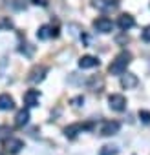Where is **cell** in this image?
Wrapping results in <instances>:
<instances>
[{
	"label": "cell",
	"instance_id": "obj_1",
	"mask_svg": "<svg viewBox=\"0 0 150 155\" xmlns=\"http://www.w3.org/2000/svg\"><path fill=\"white\" fill-rule=\"evenodd\" d=\"M130 60H132V55H130L128 51H121V53L115 57V60H112V64L108 66L110 75H123V73L126 71Z\"/></svg>",
	"mask_w": 150,
	"mask_h": 155
},
{
	"label": "cell",
	"instance_id": "obj_2",
	"mask_svg": "<svg viewBox=\"0 0 150 155\" xmlns=\"http://www.w3.org/2000/svg\"><path fill=\"white\" fill-rule=\"evenodd\" d=\"M92 128H94L92 122H86V124H83V122H75V124H70V126L64 130V135H66L68 139H75L79 133H83L84 130H92Z\"/></svg>",
	"mask_w": 150,
	"mask_h": 155
},
{
	"label": "cell",
	"instance_id": "obj_3",
	"mask_svg": "<svg viewBox=\"0 0 150 155\" xmlns=\"http://www.w3.org/2000/svg\"><path fill=\"white\" fill-rule=\"evenodd\" d=\"M4 148H6V151L9 155H17L24 148V142L20 139H17V137H6L4 139Z\"/></svg>",
	"mask_w": 150,
	"mask_h": 155
},
{
	"label": "cell",
	"instance_id": "obj_4",
	"mask_svg": "<svg viewBox=\"0 0 150 155\" xmlns=\"http://www.w3.org/2000/svg\"><path fill=\"white\" fill-rule=\"evenodd\" d=\"M94 29L99 33H112L114 31V22L108 17H99L97 20H94Z\"/></svg>",
	"mask_w": 150,
	"mask_h": 155
},
{
	"label": "cell",
	"instance_id": "obj_5",
	"mask_svg": "<svg viewBox=\"0 0 150 155\" xmlns=\"http://www.w3.org/2000/svg\"><path fill=\"white\" fill-rule=\"evenodd\" d=\"M46 73H48V68L46 66H35L31 71H29V77H28V81L31 84H39L46 79Z\"/></svg>",
	"mask_w": 150,
	"mask_h": 155
},
{
	"label": "cell",
	"instance_id": "obj_6",
	"mask_svg": "<svg viewBox=\"0 0 150 155\" xmlns=\"http://www.w3.org/2000/svg\"><path fill=\"white\" fill-rule=\"evenodd\" d=\"M108 106H110L114 111H124V108H126V99H124L123 95H119V93H114V95L108 97Z\"/></svg>",
	"mask_w": 150,
	"mask_h": 155
},
{
	"label": "cell",
	"instance_id": "obj_7",
	"mask_svg": "<svg viewBox=\"0 0 150 155\" xmlns=\"http://www.w3.org/2000/svg\"><path fill=\"white\" fill-rule=\"evenodd\" d=\"M119 130H121V124L117 120H104L103 126H101V135L110 137V135H115Z\"/></svg>",
	"mask_w": 150,
	"mask_h": 155
},
{
	"label": "cell",
	"instance_id": "obj_8",
	"mask_svg": "<svg viewBox=\"0 0 150 155\" xmlns=\"http://www.w3.org/2000/svg\"><path fill=\"white\" fill-rule=\"evenodd\" d=\"M39 101H40V91L39 90H28L24 93V104L28 108H33V106H39Z\"/></svg>",
	"mask_w": 150,
	"mask_h": 155
},
{
	"label": "cell",
	"instance_id": "obj_9",
	"mask_svg": "<svg viewBox=\"0 0 150 155\" xmlns=\"http://www.w3.org/2000/svg\"><path fill=\"white\" fill-rule=\"evenodd\" d=\"M94 6H95L97 9H101V11L108 13V11H114V9H117V6H119V0H95V2H94Z\"/></svg>",
	"mask_w": 150,
	"mask_h": 155
},
{
	"label": "cell",
	"instance_id": "obj_10",
	"mask_svg": "<svg viewBox=\"0 0 150 155\" xmlns=\"http://www.w3.org/2000/svg\"><path fill=\"white\" fill-rule=\"evenodd\" d=\"M137 82H139V81H137V77H135L134 73H126V71H124V73L121 75V86H123L124 90L135 88V86H137Z\"/></svg>",
	"mask_w": 150,
	"mask_h": 155
},
{
	"label": "cell",
	"instance_id": "obj_11",
	"mask_svg": "<svg viewBox=\"0 0 150 155\" xmlns=\"http://www.w3.org/2000/svg\"><path fill=\"white\" fill-rule=\"evenodd\" d=\"M134 24H135V20H134V17L132 15H121L119 17V20H117V26H119V29L121 31H128L130 28H134Z\"/></svg>",
	"mask_w": 150,
	"mask_h": 155
},
{
	"label": "cell",
	"instance_id": "obj_12",
	"mask_svg": "<svg viewBox=\"0 0 150 155\" xmlns=\"http://www.w3.org/2000/svg\"><path fill=\"white\" fill-rule=\"evenodd\" d=\"M95 66H99L97 57L84 55V57H81V58H79V68H81V69H90V68H95Z\"/></svg>",
	"mask_w": 150,
	"mask_h": 155
},
{
	"label": "cell",
	"instance_id": "obj_13",
	"mask_svg": "<svg viewBox=\"0 0 150 155\" xmlns=\"http://www.w3.org/2000/svg\"><path fill=\"white\" fill-rule=\"evenodd\" d=\"M59 33H57V29H53L51 26H42L39 31H37V37L40 38V40H48V38H51V37H57Z\"/></svg>",
	"mask_w": 150,
	"mask_h": 155
},
{
	"label": "cell",
	"instance_id": "obj_14",
	"mask_svg": "<svg viewBox=\"0 0 150 155\" xmlns=\"http://www.w3.org/2000/svg\"><path fill=\"white\" fill-rule=\"evenodd\" d=\"M13 108H15L13 97H9L8 93H2V95H0V110H2V111H9V110H13Z\"/></svg>",
	"mask_w": 150,
	"mask_h": 155
},
{
	"label": "cell",
	"instance_id": "obj_15",
	"mask_svg": "<svg viewBox=\"0 0 150 155\" xmlns=\"http://www.w3.org/2000/svg\"><path fill=\"white\" fill-rule=\"evenodd\" d=\"M28 120H29V111L28 110H20L15 115V126L17 128H22L24 124H28Z\"/></svg>",
	"mask_w": 150,
	"mask_h": 155
},
{
	"label": "cell",
	"instance_id": "obj_16",
	"mask_svg": "<svg viewBox=\"0 0 150 155\" xmlns=\"http://www.w3.org/2000/svg\"><path fill=\"white\" fill-rule=\"evenodd\" d=\"M117 153H119V148L117 146H110V144L103 146L101 151H99V155H117Z\"/></svg>",
	"mask_w": 150,
	"mask_h": 155
},
{
	"label": "cell",
	"instance_id": "obj_17",
	"mask_svg": "<svg viewBox=\"0 0 150 155\" xmlns=\"http://www.w3.org/2000/svg\"><path fill=\"white\" fill-rule=\"evenodd\" d=\"M33 51H35V48H33L31 44H22V48H20V53H26L28 57H31Z\"/></svg>",
	"mask_w": 150,
	"mask_h": 155
},
{
	"label": "cell",
	"instance_id": "obj_18",
	"mask_svg": "<svg viewBox=\"0 0 150 155\" xmlns=\"http://www.w3.org/2000/svg\"><path fill=\"white\" fill-rule=\"evenodd\" d=\"M139 119H141L145 124H150V111H145V110H141V111H139Z\"/></svg>",
	"mask_w": 150,
	"mask_h": 155
},
{
	"label": "cell",
	"instance_id": "obj_19",
	"mask_svg": "<svg viewBox=\"0 0 150 155\" xmlns=\"http://www.w3.org/2000/svg\"><path fill=\"white\" fill-rule=\"evenodd\" d=\"M6 66H8V58H6V57H2V58H0V77L4 75V71H6Z\"/></svg>",
	"mask_w": 150,
	"mask_h": 155
},
{
	"label": "cell",
	"instance_id": "obj_20",
	"mask_svg": "<svg viewBox=\"0 0 150 155\" xmlns=\"http://www.w3.org/2000/svg\"><path fill=\"white\" fill-rule=\"evenodd\" d=\"M141 37H143V40H145V42H150V26L143 31V35H141Z\"/></svg>",
	"mask_w": 150,
	"mask_h": 155
},
{
	"label": "cell",
	"instance_id": "obj_21",
	"mask_svg": "<svg viewBox=\"0 0 150 155\" xmlns=\"http://www.w3.org/2000/svg\"><path fill=\"white\" fill-rule=\"evenodd\" d=\"M81 102H84V97H77V99H73V104H75V106H81Z\"/></svg>",
	"mask_w": 150,
	"mask_h": 155
}]
</instances>
